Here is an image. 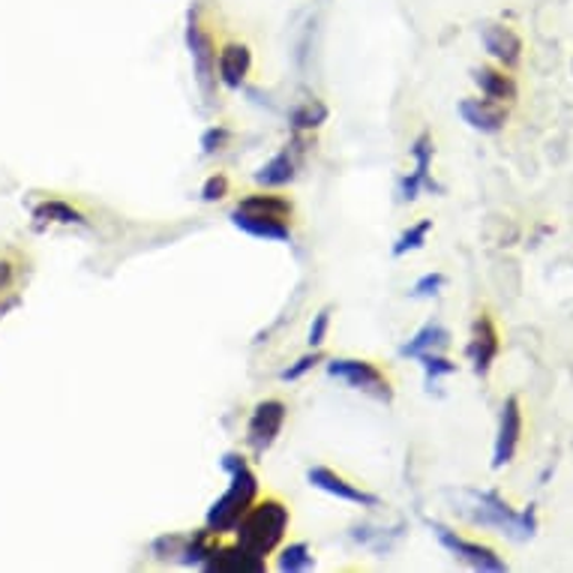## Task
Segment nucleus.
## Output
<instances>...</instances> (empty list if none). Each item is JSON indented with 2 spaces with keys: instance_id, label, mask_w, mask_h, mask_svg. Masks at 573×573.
Here are the masks:
<instances>
[{
  "instance_id": "25",
  "label": "nucleus",
  "mask_w": 573,
  "mask_h": 573,
  "mask_svg": "<svg viewBox=\"0 0 573 573\" xmlns=\"http://www.w3.org/2000/svg\"><path fill=\"white\" fill-rule=\"evenodd\" d=\"M37 216H49L54 223H84V216L79 211H72L70 205H63V202H52V205H42L37 211Z\"/></svg>"
},
{
  "instance_id": "2",
  "label": "nucleus",
  "mask_w": 573,
  "mask_h": 573,
  "mask_svg": "<svg viewBox=\"0 0 573 573\" xmlns=\"http://www.w3.org/2000/svg\"><path fill=\"white\" fill-rule=\"evenodd\" d=\"M291 525V511L286 502H279L277 495H265L262 502H253V508L237 522V546H244L246 553L265 559L277 550Z\"/></svg>"
},
{
  "instance_id": "11",
  "label": "nucleus",
  "mask_w": 573,
  "mask_h": 573,
  "mask_svg": "<svg viewBox=\"0 0 573 573\" xmlns=\"http://www.w3.org/2000/svg\"><path fill=\"white\" fill-rule=\"evenodd\" d=\"M411 156H415V172L402 181L400 186L402 202H415L420 190H441V186H436V181L430 177L432 156H436V147H432L430 135H420L418 142H415V147H411Z\"/></svg>"
},
{
  "instance_id": "10",
  "label": "nucleus",
  "mask_w": 573,
  "mask_h": 573,
  "mask_svg": "<svg viewBox=\"0 0 573 573\" xmlns=\"http://www.w3.org/2000/svg\"><path fill=\"white\" fill-rule=\"evenodd\" d=\"M465 355H469L471 369H474L478 376H487V372H490L492 360L499 355V330H495V325H492V318L487 316V313H481L478 321H474Z\"/></svg>"
},
{
  "instance_id": "12",
  "label": "nucleus",
  "mask_w": 573,
  "mask_h": 573,
  "mask_svg": "<svg viewBox=\"0 0 573 573\" xmlns=\"http://www.w3.org/2000/svg\"><path fill=\"white\" fill-rule=\"evenodd\" d=\"M460 114L471 130H481V133H499L508 123V109L495 100H462Z\"/></svg>"
},
{
  "instance_id": "24",
  "label": "nucleus",
  "mask_w": 573,
  "mask_h": 573,
  "mask_svg": "<svg viewBox=\"0 0 573 573\" xmlns=\"http://www.w3.org/2000/svg\"><path fill=\"white\" fill-rule=\"evenodd\" d=\"M418 360L423 364V369H427V385H436L441 376H451V372H457V364H451L448 358H441L439 351H432V355H420Z\"/></svg>"
},
{
  "instance_id": "30",
  "label": "nucleus",
  "mask_w": 573,
  "mask_h": 573,
  "mask_svg": "<svg viewBox=\"0 0 573 573\" xmlns=\"http://www.w3.org/2000/svg\"><path fill=\"white\" fill-rule=\"evenodd\" d=\"M226 139H228L226 126H214V130H207L205 139H202V147H205V154H214V151H219Z\"/></svg>"
},
{
  "instance_id": "1",
  "label": "nucleus",
  "mask_w": 573,
  "mask_h": 573,
  "mask_svg": "<svg viewBox=\"0 0 573 573\" xmlns=\"http://www.w3.org/2000/svg\"><path fill=\"white\" fill-rule=\"evenodd\" d=\"M223 469L232 474V483H228V490L216 499L214 508L207 511V520H205V529L207 532H214L216 538H219V534L235 532L241 516H244V513L253 508V502L258 499V478L253 474V469L246 465L244 457L226 453Z\"/></svg>"
},
{
  "instance_id": "5",
  "label": "nucleus",
  "mask_w": 573,
  "mask_h": 573,
  "mask_svg": "<svg viewBox=\"0 0 573 573\" xmlns=\"http://www.w3.org/2000/svg\"><path fill=\"white\" fill-rule=\"evenodd\" d=\"M286 415L288 409L283 400H262L253 409V418L246 423V444L253 448L256 457H265L267 448L279 439Z\"/></svg>"
},
{
  "instance_id": "6",
  "label": "nucleus",
  "mask_w": 573,
  "mask_h": 573,
  "mask_svg": "<svg viewBox=\"0 0 573 573\" xmlns=\"http://www.w3.org/2000/svg\"><path fill=\"white\" fill-rule=\"evenodd\" d=\"M432 529H436V538L441 541V546H444V550H451L460 562H465L469 567H474V571H508V562L492 553L490 546L465 541V538L453 534L451 529H444V525H439V522H432Z\"/></svg>"
},
{
  "instance_id": "14",
  "label": "nucleus",
  "mask_w": 573,
  "mask_h": 573,
  "mask_svg": "<svg viewBox=\"0 0 573 573\" xmlns=\"http://www.w3.org/2000/svg\"><path fill=\"white\" fill-rule=\"evenodd\" d=\"M216 70H219V79H223L226 88H241L249 70H253V52L246 49L244 42H226L219 49V58H216Z\"/></svg>"
},
{
  "instance_id": "31",
  "label": "nucleus",
  "mask_w": 573,
  "mask_h": 573,
  "mask_svg": "<svg viewBox=\"0 0 573 573\" xmlns=\"http://www.w3.org/2000/svg\"><path fill=\"white\" fill-rule=\"evenodd\" d=\"M7 283H10V267L0 265V288L7 286Z\"/></svg>"
},
{
  "instance_id": "13",
  "label": "nucleus",
  "mask_w": 573,
  "mask_h": 573,
  "mask_svg": "<svg viewBox=\"0 0 573 573\" xmlns=\"http://www.w3.org/2000/svg\"><path fill=\"white\" fill-rule=\"evenodd\" d=\"M205 571H216V573H262L265 571V559L258 555L246 553L244 546H219L216 543L214 553L207 559Z\"/></svg>"
},
{
  "instance_id": "7",
  "label": "nucleus",
  "mask_w": 573,
  "mask_h": 573,
  "mask_svg": "<svg viewBox=\"0 0 573 573\" xmlns=\"http://www.w3.org/2000/svg\"><path fill=\"white\" fill-rule=\"evenodd\" d=\"M186 45H190V54H193L195 75H198V84L202 91L211 93L216 75V49L211 33H205V28L198 24L195 16H190V28H186Z\"/></svg>"
},
{
  "instance_id": "22",
  "label": "nucleus",
  "mask_w": 573,
  "mask_h": 573,
  "mask_svg": "<svg viewBox=\"0 0 573 573\" xmlns=\"http://www.w3.org/2000/svg\"><path fill=\"white\" fill-rule=\"evenodd\" d=\"M325 117H328V109L318 103V100H307V103H300L291 112V126L295 130H316V126L325 123Z\"/></svg>"
},
{
  "instance_id": "19",
  "label": "nucleus",
  "mask_w": 573,
  "mask_h": 573,
  "mask_svg": "<svg viewBox=\"0 0 573 573\" xmlns=\"http://www.w3.org/2000/svg\"><path fill=\"white\" fill-rule=\"evenodd\" d=\"M297 160L291 151H279L270 163H265L256 172V184L265 186V190H277V186H286L295 181Z\"/></svg>"
},
{
  "instance_id": "15",
  "label": "nucleus",
  "mask_w": 573,
  "mask_h": 573,
  "mask_svg": "<svg viewBox=\"0 0 573 573\" xmlns=\"http://www.w3.org/2000/svg\"><path fill=\"white\" fill-rule=\"evenodd\" d=\"M235 211H241V214H249V216H267V219H283V223H291L295 205L288 202L286 195L249 193L237 202Z\"/></svg>"
},
{
  "instance_id": "27",
  "label": "nucleus",
  "mask_w": 573,
  "mask_h": 573,
  "mask_svg": "<svg viewBox=\"0 0 573 573\" xmlns=\"http://www.w3.org/2000/svg\"><path fill=\"white\" fill-rule=\"evenodd\" d=\"M328 325H330V313L328 309H321L316 318H313V325H309V346L318 348L328 337Z\"/></svg>"
},
{
  "instance_id": "26",
  "label": "nucleus",
  "mask_w": 573,
  "mask_h": 573,
  "mask_svg": "<svg viewBox=\"0 0 573 573\" xmlns=\"http://www.w3.org/2000/svg\"><path fill=\"white\" fill-rule=\"evenodd\" d=\"M226 195H228L226 174H214V177H207L205 186H202V198H205V202H219V198H226Z\"/></svg>"
},
{
  "instance_id": "20",
  "label": "nucleus",
  "mask_w": 573,
  "mask_h": 573,
  "mask_svg": "<svg viewBox=\"0 0 573 573\" xmlns=\"http://www.w3.org/2000/svg\"><path fill=\"white\" fill-rule=\"evenodd\" d=\"M451 342V334L441 328V325H427L420 328L415 337L402 346V358H420V355H432V351H441Z\"/></svg>"
},
{
  "instance_id": "23",
  "label": "nucleus",
  "mask_w": 573,
  "mask_h": 573,
  "mask_svg": "<svg viewBox=\"0 0 573 573\" xmlns=\"http://www.w3.org/2000/svg\"><path fill=\"white\" fill-rule=\"evenodd\" d=\"M430 228H432V219H420L418 226L406 228V232L397 237V244H393V256H406V253H415V249H420V246L427 244Z\"/></svg>"
},
{
  "instance_id": "3",
  "label": "nucleus",
  "mask_w": 573,
  "mask_h": 573,
  "mask_svg": "<svg viewBox=\"0 0 573 573\" xmlns=\"http://www.w3.org/2000/svg\"><path fill=\"white\" fill-rule=\"evenodd\" d=\"M328 376L346 381L348 388L364 390V393L381 402L393 400V385H390L388 372L376 367L372 360H330Z\"/></svg>"
},
{
  "instance_id": "28",
  "label": "nucleus",
  "mask_w": 573,
  "mask_h": 573,
  "mask_svg": "<svg viewBox=\"0 0 573 573\" xmlns=\"http://www.w3.org/2000/svg\"><path fill=\"white\" fill-rule=\"evenodd\" d=\"M441 286H444V277H441V274H427V277H420L418 283H415L411 295H415V297H432V295H439Z\"/></svg>"
},
{
  "instance_id": "18",
  "label": "nucleus",
  "mask_w": 573,
  "mask_h": 573,
  "mask_svg": "<svg viewBox=\"0 0 573 573\" xmlns=\"http://www.w3.org/2000/svg\"><path fill=\"white\" fill-rule=\"evenodd\" d=\"M471 79L481 88L487 100H495V103H511V100H516V82H513L511 75H504L502 70L481 66V70L471 72Z\"/></svg>"
},
{
  "instance_id": "21",
  "label": "nucleus",
  "mask_w": 573,
  "mask_h": 573,
  "mask_svg": "<svg viewBox=\"0 0 573 573\" xmlns=\"http://www.w3.org/2000/svg\"><path fill=\"white\" fill-rule=\"evenodd\" d=\"M313 564H316V559L309 553L307 543H288V546H283V553H279L277 567L286 573H300L309 571Z\"/></svg>"
},
{
  "instance_id": "4",
  "label": "nucleus",
  "mask_w": 573,
  "mask_h": 573,
  "mask_svg": "<svg viewBox=\"0 0 573 573\" xmlns=\"http://www.w3.org/2000/svg\"><path fill=\"white\" fill-rule=\"evenodd\" d=\"M478 511L471 513L481 525H492V529H504L508 534L516 538H532L534 532V508L525 513H513L511 504L502 502L495 492H478Z\"/></svg>"
},
{
  "instance_id": "8",
  "label": "nucleus",
  "mask_w": 573,
  "mask_h": 573,
  "mask_svg": "<svg viewBox=\"0 0 573 573\" xmlns=\"http://www.w3.org/2000/svg\"><path fill=\"white\" fill-rule=\"evenodd\" d=\"M522 436V411L516 397H508L502 406V420H499V436H495V451H492V469H502L513 460L520 448Z\"/></svg>"
},
{
  "instance_id": "17",
  "label": "nucleus",
  "mask_w": 573,
  "mask_h": 573,
  "mask_svg": "<svg viewBox=\"0 0 573 573\" xmlns=\"http://www.w3.org/2000/svg\"><path fill=\"white\" fill-rule=\"evenodd\" d=\"M232 223L246 235L258 237V241H288L291 237V223H283V219H267V216H249L232 211Z\"/></svg>"
},
{
  "instance_id": "9",
  "label": "nucleus",
  "mask_w": 573,
  "mask_h": 573,
  "mask_svg": "<svg viewBox=\"0 0 573 573\" xmlns=\"http://www.w3.org/2000/svg\"><path fill=\"white\" fill-rule=\"evenodd\" d=\"M307 481L316 487V490H325L330 495H337L342 502L348 504H360V508H376L379 504V495H372V492H364L360 487L355 483H348L342 474H337L334 469H325V465H313L307 471Z\"/></svg>"
},
{
  "instance_id": "16",
  "label": "nucleus",
  "mask_w": 573,
  "mask_h": 573,
  "mask_svg": "<svg viewBox=\"0 0 573 573\" xmlns=\"http://www.w3.org/2000/svg\"><path fill=\"white\" fill-rule=\"evenodd\" d=\"M481 37L487 52H490L495 61H502L504 66H516V63H520L522 40L511 28H504V24H487Z\"/></svg>"
},
{
  "instance_id": "29",
  "label": "nucleus",
  "mask_w": 573,
  "mask_h": 573,
  "mask_svg": "<svg viewBox=\"0 0 573 573\" xmlns=\"http://www.w3.org/2000/svg\"><path fill=\"white\" fill-rule=\"evenodd\" d=\"M316 364H318L316 351H313V355H304V358L297 360L295 367L283 369V376H279V379H283V381H297V379H300V376H304V372H309V369L316 367Z\"/></svg>"
}]
</instances>
